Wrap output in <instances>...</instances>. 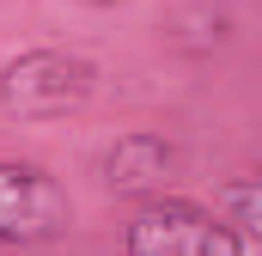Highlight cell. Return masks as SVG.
Segmentation results:
<instances>
[{"label": "cell", "mask_w": 262, "mask_h": 256, "mask_svg": "<svg viewBox=\"0 0 262 256\" xmlns=\"http://www.w3.org/2000/svg\"><path fill=\"white\" fill-rule=\"evenodd\" d=\"M98 92V67L73 49H25L0 67V116L6 122H61Z\"/></svg>", "instance_id": "obj_1"}, {"label": "cell", "mask_w": 262, "mask_h": 256, "mask_svg": "<svg viewBox=\"0 0 262 256\" xmlns=\"http://www.w3.org/2000/svg\"><path fill=\"white\" fill-rule=\"evenodd\" d=\"M122 256H250V244L213 207L183 201V195H159L128 214Z\"/></svg>", "instance_id": "obj_2"}, {"label": "cell", "mask_w": 262, "mask_h": 256, "mask_svg": "<svg viewBox=\"0 0 262 256\" xmlns=\"http://www.w3.org/2000/svg\"><path fill=\"white\" fill-rule=\"evenodd\" d=\"M73 220L67 189L31 159H0V244H55Z\"/></svg>", "instance_id": "obj_3"}, {"label": "cell", "mask_w": 262, "mask_h": 256, "mask_svg": "<svg viewBox=\"0 0 262 256\" xmlns=\"http://www.w3.org/2000/svg\"><path fill=\"white\" fill-rule=\"evenodd\" d=\"M177 171H183V146H177L171 134H159V128H128V134H116V140L104 146V159H98L104 189L110 195H140V201H159Z\"/></svg>", "instance_id": "obj_4"}, {"label": "cell", "mask_w": 262, "mask_h": 256, "mask_svg": "<svg viewBox=\"0 0 262 256\" xmlns=\"http://www.w3.org/2000/svg\"><path fill=\"white\" fill-rule=\"evenodd\" d=\"M226 31H232V12L213 6V0H177V6L165 12V43L183 49V55H207V49H220Z\"/></svg>", "instance_id": "obj_5"}, {"label": "cell", "mask_w": 262, "mask_h": 256, "mask_svg": "<svg viewBox=\"0 0 262 256\" xmlns=\"http://www.w3.org/2000/svg\"><path fill=\"white\" fill-rule=\"evenodd\" d=\"M213 214H220L244 244H262V171L226 177V183L213 189Z\"/></svg>", "instance_id": "obj_6"}, {"label": "cell", "mask_w": 262, "mask_h": 256, "mask_svg": "<svg viewBox=\"0 0 262 256\" xmlns=\"http://www.w3.org/2000/svg\"><path fill=\"white\" fill-rule=\"evenodd\" d=\"M79 6H92V12H110V6H128V0H79Z\"/></svg>", "instance_id": "obj_7"}]
</instances>
